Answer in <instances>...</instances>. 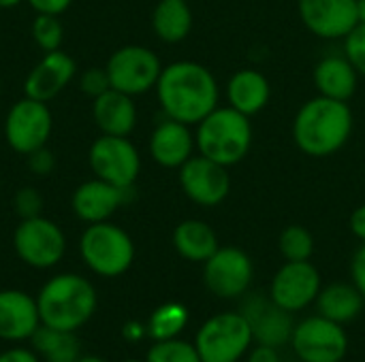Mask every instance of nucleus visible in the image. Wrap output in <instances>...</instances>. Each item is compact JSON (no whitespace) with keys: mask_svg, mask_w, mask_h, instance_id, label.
Masks as SVG:
<instances>
[{"mask_svg":"<svg viewBox=\"0 0 365 362\" xmlns=\"http://www.w3.org/2000/svg\"><path fill=\"white\" fill-rule=\"evenodd\" d=\"M242 314L248 320L257 344H265V346H274V348L291 344L295 322L289 312H284L269 299V294L267 297H259V294L248 297V301L242 307Z\"/></svg>","mask_w":365,"mask_h":362,"instance_id":"obj_16","label":"nucleus"},{"mask_svg":"<svg viewBox=\"0 0 365 362\" xmlns=\"http://www.w3.org/2000/svg\"><path fill=\"white\" fill-rule=\"evenodd\" d=\"M188 324V309L182 303H165L156 307L150 316L148 322V335L154 341H165V339H175Z\"/></svg>","mask_w":365,"mask_h":362,"instance_id":"obj_28","label":"nucleus"},{"mask_svg":"<svg viewBox=\"0 0 365 362\" xmlns=\"http://www.w3.org/2000/svg\"><path fill=\"white\" fill-rule=\"evenodd\" d=\"M349 226H351V233H353L361 243H365V203L364 205H359V207L351 213Z\"/></svg>","mask_w":365,"mask_h":362,"instance_id":"obj_39","label":"nucleus"},{"mask_svg":"<svg viewBox=\"0 0 365 362\" xmlns=\"http://www.w3.org/2000/svg\"><path fill=\"white\" fill-rule=\"evenodd\" d=\"M26 164H28V169H30L34 175L45 177V175H49V173L53 171L56 158H53L51 149H47V145H45V147H38V149L30 151V154L26 156Z\"/></svg>","mask_w":365,"mask_h":362,"instance_id":"obj_35","label":"nucleus"},{"mask_svg":"<svg viewBox=\"0 0 365 362\" xmlns=\"http://www.w3.org/2000/svg\"><path fill=\"white\" fill-rule=\"evenodd\" d=\"M36 13H43V15H62L73 0H26Z\"/></svg>","mask_w":365,"mask_h":362,"instance_id":"obj_36","label":"nucleus"},{"mask_svg":"<svg viewBox=\"0 0 365 362\" xmlns=\"http://www.w3.org/2000/svg\"><path fill=\"white\" fill-rule=\"evenodd\" d=\"M128 192L130 190L111 186L103 179L94 177L75 188L71 207H73L75 215L86 224L107 222L128 201Z\"/></svg>","mask_w":365,"mask_h":362,"instance_id":"obj_18","label":"nucleus"},{"mask_svg":"<svg viewBox=\"0 0 365 362\" xmlns=\"http://www.w3.org/2000/svg\"><path fill=\"white\" fill-rule=\"evenodd\" d=\"M255 277L250 256L235 247H218L212 258L203 262V284L218 299H240L248 292Z\"/></svg>","mask_w":365,"mask_h":362,"instance_id":"obj_12","label":"nucleus"},{"mask_svg":"<svg viewBox=\"0 0 365 362\" xmlns=\"http://www.w3.org/2000/svg\"><path fill=\"white\" fill-rule=\"evenodd\" d=\"M124 337L128 339V341H139L148 331L139 324V322H128V324H124Z\"/></svg>","mask_w":365,"mask_h":362,"instance_id":"obj_41","label":"nucleus"},{"mask_svg":"<svg viewBox=\"0 0 365 362\" xmlns=\"http://www.w3.org/2000/svg\"><path fill=\"white\" fill-rule=\"evenodd\" d=\"M173 247L188 262H205L220 247L216 230L203 220H184L173 230Z\"/></svg>","mask_w":365,"mask_h":362,"instance_id":"obj_25","label":"nucleus"},{"mask_svg":"<svg viewBox=\"0 0 365 362\" xmlns=\"http://www.w3.org/2000/svg\"><path fill=\"white\" fill-rule=\"evenodd\" d=\"M272 96V85L261 70L242 68L235 70L227 83V102L235 111L252 117L261 113Z\"/></svg>","mask_w":365,"mask_h":362,"instance_id":"obj_22","label":"nucleus"},{"mask_svg":"<svg viewBox=\"0 0 365 362\" xmlns=\"http://www.w3.org/2000/svg\"><path fill=\"white\" fill-rule=\"evenodd\" d=\"M122 362H145V361H122Z\"/></svg>","mask_w":365,"mask_h":362,"instance_id":"obj_45","label":"nucleus"},{"mask_svg":"<svg viewBox=\"0 0 365 362\" xmlns=\"http://www.w3.org/2000/svg\"><path fill=\"white\" fill-rule=\"evenodd\" d=\"M96 303L94 286L77 273L51 277L36 297L41 324L71 333L81 329L94 316Z\"/></svg>","mask_w":365,"mask_h":362,"instance_id":"obj_3","label":"nucleus"},{"mask_svg":"<svg viewBox=\"0 0 365 362\" xmlns=\"http://www.w3.org/2000/svg\"><path fill=\"white\" fill-rule=\"evenodd\" d=\"M312 79L321 96L349 102L357 92L359 73L346 55H327L319 60V64L314 66Z\"/></svg>","mask_w":365,"mask_h":362,"instance_id":"obj_23","label":"nucleus"},{"mask_svg":"<svg viewBox=\"0 0 365 362\" xmlns=\"http://www.w3.org/2000/svg\"><path fill=\"white\" fill-rule=\"evenodd\" d=\"M351 275H353V284L359 288V292L365 297V243H361V247L353 256Z\"/></svg>","mask_w":365,"mask_h":362,"instance_id":"obj_37","label":"nucleus"},{"mask_svg":"<svg viewBox=\"0 0 365 362\" xmlns=\"http://www.w3.org/2000/svg\"><path fill=\"white\" fill-rule=\"evenodd\" d=\"M344 55L355 66L359 77H365V23H357L344 36Z\"/></svg>","mask_w":365,"mask_h":362,"instance_id":"obj_32","label":"nucleus"},{"mask_svg":"<svg viewBox=\"0 0 365 362\" xmlns=\"http://www.w3.org/2000/svg\"><path fill=\"white\" fill-rule=\"evenodd\" d=\"M364 303L365 297L359 292V288L355 284H344V282H336V284L321 288L317 297L319 316L342 326L359 318Z\"/></svg>","mask_w":365,"mask_h":362,"instance_id":"obj_24","label":"nucleus"},{"mask_svg":"<svg viewBox=\"0 0 365 362\" xmlns=\"http://www.w3.org/2000/svg\"><path fill=\"white\" fill-rule=\"evenodd\" d=\"M19 2H24V0H0V9H13Z\"/></svg>","mask_w":365,"mask_h":362,"instance_id":"obj_43","label":"nucleus"},{"mask_svg":"<svg viewBox=\"0 0 365 362\" xmlns=\"http://www.w3.org/2000/svg\"><path fill=\"white\" fill-rule=\"evenodd\" d=\"M291 346L302 362H342L349 354V335L342 324L312 316L295 324Z\"/></svg>","mask_w":365,"mask_h":362,"instance_id":"obj_10","label":"nucleus"},{"mask_svg":"<svg viewBox=\"0 0 365 362\" xmlns=\"http://www.w3.org/2000/svg\"><path fill=\"white\" fill-rule=\"evenodd\" d=\"M192 9L186 0H158L152 11L154 34L169 45L182 43L192 30Z\"/></svg>","mask_w":365,"mask_h":362,"instance_id":"obj_26","label":"nucleus"},{"mask_svg":"<svg viewBox=\"0 0 365 362\" xmlns=\"http://www.w3.org/2000/svg\"><path fill=\"white\" fill-rule=\"evenodd\" d=\"M182 192L199 207H218L231 192L229 169L197 154L178 169Z\"/></svg>","mask_w":365,"mask_h":362,"instance_id":"obj_14","label":"nucleus"},{"mask_svg":"<svg viewBox=\"0 0 365 362\" xmlns=\"http://www.w3.org/2000/svg\"><path fill=\"white\" fill-rule=\"evenodd\" d=\"M53 130V115L47 102L24 96L4 117V139L9 147L21 156L45 147Z\"/></svg>","mask_w":365,"mask_h":362,"instance_id":"obj_11","label":"nucleus"},{"mask_svg":"<svg viewBox=\"0 0 365 362\" xmlns=\"http://www.w3.org/2000/svg\"><path fill=\"white\" fill-rule=\"evenodd\" d=\"M111 87L128 96H141L156 87L163 73L160 58L143 45H124L115 49L107 64Z\"/></svg>","mask_w":365,"mask_h":362,"instance_id":"obj_7","label":"nucleus"},{"mask_svg":"<svg viewBox=\"0 0 365 362\" xmlns=\"http://www.w3.org/2000/svg\"><path fill=\"white\" fill-rule=\"evenodd\" d=\"M304 26L321 38H344L357 23V0H297Z\"/></svg>","mask_w":365,"mask_h":362,"instance_id":"obj_15","label":"nucleus"},{"mask_svg":"<svg viewBox=\"0 0 365 362\" xmlns=\"http://www.w3.org/2000/svg\"><path fill=\"white\" fill-rule=\"evenodd\" d=\"M353 132V111L349 102L327 96L306 100L293 119V141L299 151L312 158H327L340 151Z\"/></svg>","mask_w":365,"mask_h":362,"instance_id":"obj_2","label":"nucleus"},{"mask_svg":"<svg viewBox=\"0 0 365 362\" xmlns=\"http://www.w3.org/2000/svg\"><path fill=\"white\" fill-rule=\"evenodd\" d=\"M92 117L101 134L128 137L137 126V107L133 102V96L111 87L94 98Z\"/></svg>","mask_w":365,"mask_h":362,"instance_id":"obj_21","label":"nucleus"},{"mask_svg":"<svg viewBox=\"0 0 365 362\" xmlns=\"http://www.w3.org/2000/svg\"><path fill=\"white\" fill-rule=\"evenodd\" d=\"M246 362H280V354H278V348L274 346L257 344L255 348L248 350Z\"/></svg>","mask_w":365,"mask_h":362,"instance_id":"obj_38","label":"nucleus"},{"mask_svg":"<svg viewBox=\"0 0 365 362\" xmlns=\"http://www.w3.org/2000/svg\"><path fill=\"white\" fill-rule=\"evenodd\" d=\"M0 362H38L36 354L24 348H13L0 354Z\"/></svg>","mask_w":365,"mask_h":362,"instance_id":"obj_40","label":"nucleus"},{"mask_svg":"<svg viewBox=\"0 0 365 362\" xmlns=\"http://www.w3.org/2000/svg\"><path fill=\"white\" fill-rule=\"evenodd\" d=\"M323 288L319 269L310 262H287L274 273L269 284V299L289 314L304 312L312 303Z\"/></svg>","mask_w":365,"mask_h":362,"instance_id":"obj_13","label":"nucleus"},{"mask_svg":"<svg viewBox=\"0 0 365 362\" xmlns=\"http://www.w3.org/2000/svg\"><path fill=\"white\" fill-rule=\"evenodd\" d=\"M0 90H2V83H0Z\"/></svg>","mask_w":365,"mask_h":362,"instance_id":"obj_46","label":"nucleus"},{"mask_svg":"<svg viewBox=\"0 0 365 362\" xmlns=\"http://www.w3.org/2000/svg\"><path fill=\"white\" fill-rule=\"evenodd\" d=\"M41 326L36 299L21 290H0V339L24 341Z\"/></svg>","mask_w":365,"mask_h":362,"instance_id":"obj_20","label":"nucleus"},{"mask_svg":"<svg viewBox=\"0 0 365 362\" xmlns=\"http://www.w3.org/2000/svg\"><path fill=\"white\" fill-rule=\"evenodd\" d=\"M197 154L231 169L240 164L252 147L250 117L233 107H216L195 130Z\"/></svg>","mask_w":365,"mask_h":362,"instance_id":"obj_4","label":"nucleus"},{"mask_svg":"<svg viewBox=\"0 0 365 362\" xmlns=\"http://www.w3.org/2000/svg\"><path fill=\"white\" fill-rule=\"evenodd\" d=\"M13 211L21 218V220H28V218H36L41 215L43 211V196L30 188V186H24L15 192L13 196Z\"/></svg>","mask_w":365,"mask_h":362,"instance_id":"obj_33","label":"nucleus"},{"mask_svg":"<svg viewBox=\"0 0 365 362\" xmlns=\"http://www.w3.org/2000/svg\"><path fill=\"white\" fill-rule=\"evenodd\" d=\"M197 143L188 124L167 117L160 122L150 137L152 160L165 169H180L186 160L195 156Z\"/></svg>","mask_w":365,"mask_h":362,"instance_id":"obj_19","label":"nucleus"},{"mask_svg":"<svg viewBox=\"0 0 365 362\" xmlns=\"http://www.w3.org/2000/svg\"><path fill=\"white\" fill-rule=\"evenodd\" d=\"M145 362H201V356L195 344L175 337V339L154 341V346L148 350Z\"/></svg>","mask_w":365,"mask_h":362,"instance_id":"obj_30","label":"nucleus"},{"mask_svg":"<svg viewBox=\"0 0 365 362\" xmlns=\"http://www.w3.org/2000/svg\"><path fill=\"white\" fill-rule=\"evenodd\" d=\"M30 339L32 348L45 358V362H77L81 358L79 339L71 331H58L41 324Z\"/></svg>","mask_w":365,"mask_h":362,"instance_id":"obj_27","label":"nucleus"},{"mask_svg":"<svg viewBox=\"0 0 365 362\" xmlns=\"http://www.w3.org/2000/svg\"><path fill=\"white\" fill-rule=\"evenodd\" d=\"M13 247L21 262L34 269H49L56 267L66 252V237L62 228L43 218H28L21 220L13 233Z\"/></svg>","mask_w":365,"mask_h":362,"instance_id":"obj_8","label":"nucleus"},{"mask_svg":"<svg viewBox=\"0 0 365 362\" xmlns=\"http://www.w3.org/2000/svg\"><path fill=\"white\" fill-rule=\"evenodd\" d=\"M77 362H105V361H101V358H96V356H81Z\"/></svg>","mask_w":365,"mask_h":362,"instance_id":"obj_44","label":"nucleus"},{"mask_svg":"<svg viewBox=\"0 0 365 362\" xmlns=\"http://www.w3.org/2000/svg\"><path fill=\"white\" fill-rule=\"evenodd\" d=\"M75 73H77V64L66 51L62 49L49 51L28 73L24 81V94L28 98L49 102L73 81Z\"/></svg>","mask_w":365,"mask_h":362,"instance_id":"obj_17","label":"nucleus"},{"mask_svg":"<svg viewBox=\"0 0 365 362\" xmlns=\"http://www.w3.org/2000/svg\"><path fill=\"white\" fill-rule=\"evenodd\" d=\"M79 90L83 94H88L92 100L101 94H105L107 90H111V81H109V75H107V68H98V66H92L88 70H83V75L79 77Z\"/></svg>","mask_w":365,"mask_h":362,"instance_id":"obj_34","label":"nucleus"},{"mask_svg":"<svg viewBox=\"0 0 365 362\" xmlns=\"http://www.w3.org/2000/svg\"><path fill=\"white\" fill-rule=\"evenodd\" d=\"M278 250L287 262H304L314 254V237L302 224L287 226L278 237Z\"/></svg>","mask_w":365,"mask_h":362,"instance_id":"obj_29","label":"nucleus"},{"mask_svg":"<svg viewBox=\"0 0 365 362\" xmlns=\"http://www.w3.org/2000/svg\"><path fill=\"white\" fill-rule=\"evenodd\" d=\"M357 15H359V23H365V0H357Z\"/></svg>","mask_w":365,"mask_h":362,"instance_id":"obj_42","label":"nucleus"},{"mask_svg":"<svg viewBox=\"0 0 365 362\" xmlns=\"http://www.w3.org/2000/svg\"><path fill=\"white\" fill-rule=\"evenodd\" d=\"M88 162L96 179L124 190H133L141 171V156L128 137L101 134L90 147Z\"/></svg>","mask_w":365,"mask_h":362,"instance_id":"obj_9","label":"nucleus"},{"mask_svg":"<svg viewBox=\"0 0 365 362\" xmlns=\"http://www.w3.org/2000/svg\"><path fill=\"white\" fill-rule=\"evenodd\" d=\"M30 32H32L34 43L45 53L60 49V45L64 41V26L60 21V15H43V13H36Z\"/></svg>","mask_w":365,"mask_h":362,"instance_id":"obj_31","label":"nucleus"},{"mask_svg":"<svg viewBox=\"0 0 365 362\" xmlns=\"http://www.w3.org/2000/svg\"><path fill=\"white\" fill-rule=\"evenodd\" d=\"M255 337L242 312H222L207 318L195 335L201 362H240L252 348Z\"/></svg>","mask_w":365,"mask_h":362,"instance_id":"obj_6","label":"nucleus"},{"mask_svg":"<svg viewBox=\"0 0 365 362\" xmlns=\"http://www.w3.org/2000/svg\"><path fill=\"white\" fill-rule=\"evenodd\" d=\"M79 254L90 271L101 277L124 275L135 260V243L130 235L107 222L88 224L79 239Z\"/></svg>","mask_w":365,"mask_h":362,"instance_id":"obj_5","label":"nucleus"},{"mask_svg":"<svg viewBox=\"0 0 365 362\" xmlns=\"http://www.w3.org/2000/svg\"><path fill=\"white\" fill-rule=\"evenodd\" d=\"M156 96L167 117L197 126L218 107L220 90L212 70L192 60L163 66L156 83Z\"/></svg>","mask_w":365,"mask_h":362,"instance_id":"obj_1","label":"nucleus"}]
</instances>
